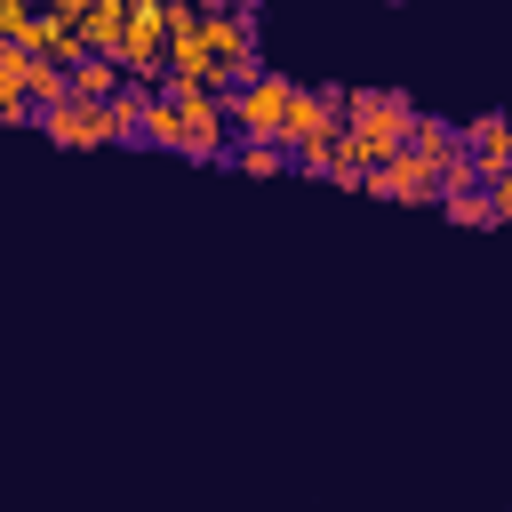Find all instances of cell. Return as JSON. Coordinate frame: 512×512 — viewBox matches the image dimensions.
I'll list each match as a JSON object with an SVG mask.
<instances>
[{
  "label": "cell",
  "instance_id": "obj_1",
  "mask_svg": "<svg viewBox=\"0 0 512 512\" xmlns=\"http://www.w3.org/2000/svg\"><path fill=\"white\" fill-rule=\"evenodd\" d=\"M256 64V16L248 8H200V40H192V64L168 80V88H208V96H232Z\"/></svg>",
  "mask_w": 512,
  "mask_h": 512
},
{
  "label": "cell",
  "instance_id": "obj_6",
  "mask_svg": "<svg viewBox=\"0 0 512 512\" xmlns=\"http://www.w3.org/2000/svg\"><path fill=\"white\" fill-rule=\"evenodd\" d=\"M456 144L472 152V168H480V184H488V176H504V160H512V120H504V112H488V120H472Z\"/></svg>",
  "mask_w": 512,
  "mask_h": 512
},
{
  "label": "cell",
  "instance_id": "obj_4",
  "mask_svg": "<svg viewBox=\"0 0 512 512\" xmlns=\"http://www.w3.org/2000/svg\"><path fill=\"white\" fill-rule=\"evenodd\" d=\"M32 120H40V128H48L56 144H72V152L120 144V136H112V112H104V104H72V96H64V104H48V112H32Z\"/></svg>",
  "mask_w": 512,
  "mask_h": 512
},
{
  "label": "cell",
  "instance_id": "obj_9",
  "mask_svg": "<svg viewBox=\"0 0 512 512\" xmlns=\"http://www.w3.org/2000/svg\"><path fill=\"white\" fill-rule=\"evenodd\" d=\"M24 32H32V8L0 0V48H24Z\"/></svg>",
  "mask_w": 512,
  "mask_h": 512
},
{
  "label": "cell",
  "instance_id": "obj_7",
  "mask_svg": "<svg viewBox=\"0 0 512 512\" xmlns=\"http://www.w3.org/2000/svg\"><path fill=\"white\" fill-rule=\"evenodd\" d=\"M120 24H128V0H88L80 8V56H120Z\"/></svg>",
  "mask_w": 512,
  "mask_h": 512
},
{
  "label": "cell",
  "instance_id": "obj_2",
  "mask_svg": "<svg viewBox=\"0 0 512 512\" xmlns=\"http://www.w3.org/2000/svg\"><path fill=\"white\" fill-rule=\"evenodd\" d=\"M408 120H416L408 96H392V88H344V136H336L344 176L360 184L368 168H384V160L408 144Z\"/></svg>",
  "mask_w": 512,
  "mask_h": 512
},
{
  "label": "cell",
  "instance_id": "obj_3",
  "mask_svg": "<svg viewBox=\"0 0 512 512\" xmlns=\"http://www.w3.org/2000/svg\"><path fill=\"white\" fill-rule=\"evenodd\" d=\"M288 96H296V80H288V72H248V80L224 96V128H232V144H272V136H280Z\"/></svg>",
  "mask_w": 512,
  "mask_h": 512
},
{
  "label": "cell",
  "instance_id": "obj_5",
  "mask_svg": "<svg viewBox=\"0 0 512 512\" xmlns=\"http://www.w3.org/2000/svg\"><path fill=\"white\" fill-rule=\"evenodd\" d=\"M360 184H368V192H384V200H440L432 168H424V160H408V152H392V160H384V168H368Z\"/></svg>",
  "mask_w": 512,
  "mask_h": 512
},
{
  "label": "cell",
  "instance_id": "obj_8",
  "mask_svg": "<svg viewBox=\"0 0 512 512\" xmlns=\"http://www.w3.org/2000/svg\"><path fill=\"white\" fill-rule=\"evenodd\" d=\"M224 160H232L240 176H280V168H288V152H280V144H232Z\"/></svg>",
  "mask_w": 512,
  "mask_h": 512
}]
</instances>
